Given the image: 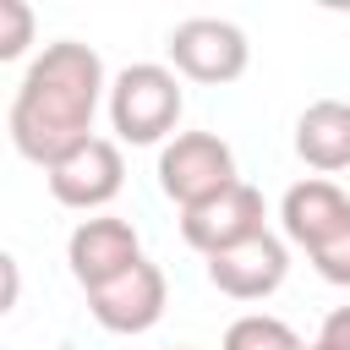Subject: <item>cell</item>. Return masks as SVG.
<instances>
[{
	"label": "cell",
	"instance_id": "cell-1",
	"mask_svg": "<svg viewBox=\"0 0 350 350\" xmlns=\"http://www.w3.org/2000/svg\"><path fill=\"white\" fill-rule=\"evenodd\" d=\"M104 88H109V82H104L98 49H88V44H77V38L44 44V55L22 71L16 98H11V115H5L16 153L49 170V164L66 159L77 142H88Z\"/></svg>",
	"mask_w": 350,
	"mask_h": 350
},
{
	"label": "cell",
	"instance_id": "cell-2",
	"mask_svg": "<svg viewBox=\"0 0 350 350\" xmlns=\"http://www.w3.org/2000/svg\"><path fill=\"white\" fill-rule=\"evenodd\" d=\"M180 109H186V93H180V77L170 66L137 60V66H126L109 82V126L120 131V142H159V137H170Z\"/></svg>",
	"mask_w": 350,
	"mask_h": 350
},
{
	"label": "cell",
	"instance_id": "cell-3",
	"mask_svg": "<svg viewBox=\"0 0 350 350\" xmlns=\"http://www.w3.org/2000/svg\"><path fill=\"white\" fill-rule=\"evenodd\" d=\"M159 186H164L170 202H180V213L202 208L219 191H230L235 186V153H230V142L213 137V131H180L159 153Z\"/></svg>",
	"mask_w": 350,
	"mask_h": 350
},
{
	"label": "cell",
	"instance_id": "cell-4",
	"mask_svg": "<svg viewBox=\"0 0 350 350\" xmlns=\"http://www.w3.org/2000/svg\"><path fill=\"white\" fill-rule=\"evenodd\" d=\"M170 60H175L180 77L208 82V88H224V82H235L246 71L252 44L224 16H186L180 27H170Z\"/></svg>",
	"mask_w": 350,
	"mask_h": 350
},
{
	"label": "cell",
	"instance_id": "cell-5",
	"mask_svg": "<svg viewBox=\"0 0 350 350\" xmlns=\"http://www.w3.org/2000/svg\"><path fill=\"white\" fill-rule=\"evenodd\" d=\"M44 180H49V197L60 202V208H104V202H115L120 197V186H126V159H120V148L109 142V137H88V142H77L66 159H55L49 170H44Z\"/></svg>",
	"mask_w": 350,
	"mask_h": 350
},
{
	"label": "cell",
	"instance_id": "cell-6",
	"mask_svg": "<svg viewBox=\"0 0 350 350\" xmlns=\"http://www.w3.org/2000/svg\"><path fill=\"white\" fill-rule=\"evenodd\" d=\"M262 230H268V208H262V191L246 186V180H235L230 191H219L202 208L180 213V235L202 257H219V252H230V246H241V241H252Z\"/></svg>",
	"mask_w": 350,
	"mask_h": 350
},
{
	"label": "cell",
	"instance_id": "cell-7",
	"mask_svg": "<svg viewBox=\"0 0 350 350\" xmlns=\"http://www.w3.org/2000/svg\"><path fill=\"white\" fill-rule=\"evenodd\" d=\"M164 301H170L164 268L148 262V257H142L137 268H126L120 279L88 290V312H93V323L109 328V334H148V328L164 317Z\"/></svg>",
	"mask_w": 350,
	"mask_h": 350
},
{
	"label": "cell",
	"instance_id": "cell-8",
	"mask_svg": "<svg viewBox=\"0 0 350 350\" xmlns=\"http://www.w3.org/2000/svg\"><path fill=\"white\" fill-rule=\"evenodd\" d=\"M66 262H71V273H77L82 290H98V284H109V279H120L126 268L142 262V241H137V230L126 219L98 213V219H82L71 230Z\"/></svg>",
	"mask_w": 350,
	"mask_h": 350
},
{
	"label": "cell",
	"instance_id": "cell-9",
	"mask_svg": "<svg viewBox=\"0 0 350 350\" xmlns=\"http://www.w3.org/2000/svg\"><path fill=\"white\" fill-rule=\"evenodd\" d=\"M284 273H290V252L268 230L230 246V252H219V257H208V284L219 295H230V301H262V295H273L284 284Z\"/></svg>",
	"mask_w": 350,
	"mask_h": 350
},
{
	"label": "cell",
	"instance_id": "cell-10",
	"mask_svg": "<svg viewBox=\"0 0 350 350\" xmlns=\"http://www.w3.org/2000/svg\"><path fill=\"white\" fill-rule=\"evenodd\" d=\"M279 219H284V235H290L295 246L317 252L328 235H339V230L350 224V197H345L334 180L312 175V180H295V186L284 191Z\"/></svg>",
	"mask_w": 350,
	"mask_h": 350
},
{
	"label": "cell",
	"instance_id": "cell-11",
	"mask_svg": "<svg viewBox=\"0 0 350 350\" xmlns=\"http://www.w3.org/2000/svg\"><path fill=\"white\" fill-rule=\"evenodd\" d=\"M295 153H301L312 170H323V175L350 170V104H345V98H317V104H306L301 120H295Z\"/></svg>",
	"mask_w": 350,
	"mask_h": 350
},
{
	"label": "cell",
	"instance_id": "cell-12",
	"mask_svg": "<svg viewBox=\"0 0 350 350\" xmlns=\"http://www.w3.org/2000/svg\"><path fill=\"white\" fill-rule=\"evenodd\" d=\"M219 350H306V345H301V334L290 323H279L268 312H246V317H235L224 328V345Z\"/></svg>",
	"mask_w": 350,
	"mask_h": 350
},
{
	"label": "cell",
	"instance_id": "cell-13",
	"mask_svg": "<svg viewBox=\"0 0 350 350\" xmlns=\"http://www.w3.org/2000/svg\"><path fill=\"white\" fill-rule=\"evenodd\" d=\"M33 44V11L22 0H0V60H16Z\"/></svg>",
	"mask_w": 350,
	"mask_h": 350
},
{
	"label": "cell",
	"instance_id": "cell-14",
	"mask_svg": "<svg viewBox=\"0 0 350 350\" xmlns=\"http://www.w3.org/2000/svg\"><path fill=\"white\" fill-rule=\"evenodd\" d=\"M306 257H312V268H317L328 284H345V290H350V224H345L339 235H328L317 252H306Z\"/></svg>",
	"mask_w": 350,
	"mask_h": 350
},
{
	"label": "cell",
	"instance_id": "cell-15",
	"mask_svg": "<svg viewBox=\"0 0 350 350\" xmlns=\"http://www.w3.org/2000/svg\"><path fill=\"white\" fill-rule=\"evenodd\" d=\"M306 350H350V306H334Z\"/></svg>",
	"mask_w": 350,
	"mask_h": 350
},
{
	"label": "cell",
	"instance_id": "cell-16",
	"mask_svg": "<svg viewBox=\"0 0 350 350\" xmlns=\"http://www.w3.org/2000/svg\"><path fill=\"white\" fill-rule=\"evenodd\" d=\"M180 350H186V345H180Z\"/></svg>",
	"mask_w": 350,
	"mask_h": 350
}]
</instances>
